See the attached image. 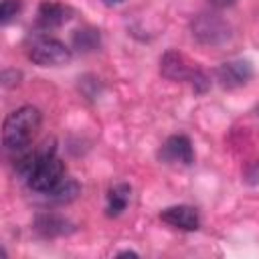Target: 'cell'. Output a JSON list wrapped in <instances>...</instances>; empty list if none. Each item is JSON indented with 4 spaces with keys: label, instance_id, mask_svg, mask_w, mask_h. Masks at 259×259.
Returning <instances> with one entry per match:
<instances>
[{
    "label": "cell",
    "instance_id": "6da1fadb",
    "mask_svg": "<svg viewBox=\"0 0 259 259\" xmlns=\"http://www.w3.org/2000/svg\"><path fill=\"white\" fill-rule=\"evenodd\" d=\"M42 115L34 105H22L6 115L2 123V144L10 152H22L34 140Z\"/></svg>",
    "mask_w": 259,
    "mask_h": 259
},
{
    "label": "cell",
    "instance_id": "7a4b0ae2",
    "mask_svg": "<svg viewBox=\"0 0 259 259\" xmlns=\"http://www.w3.org/2000/svg\"><path fill=\"white\" fill-rule=\"evenodd\" d=\"M160 73L168 81H188L196 93H204L210 87V79L206 77V73L198 67H192V63H188V59L174 49L162 55Z\"/></svg>",
    "mask_w": 259,
    "mask_h": 259
},
{
    "label": "cell",
    "instance_id": "3957f363",
    "mask_svg": "<svg viewBox=\"0 0 259 259\" xmlns=\"http://www.w3.org/2000/svg\"><path fill=\"white\" fill-rule=\"evenodd\" d=\"M26 57L38 67H61L71 61L73 53L63 40L47 34H36L26 47Z\"/></svg>",
    "mask_w": 259,
    "mask_h": 259
},
{
    "label": "cell",
    "instance_id": "277c9868",
    "mask_svg": "<svg viewBox=\"0 0 259 259\" xmlns=\"http://www.w3.org/2000/svg\"><path fill=\"white\" fill-rule=\"evenodd\" d=\"M63 180H65V164L57 156V150L49 152L47 156H42L38 160V164L32 168V172L28 174V178H26L30 190H34L38 194L51 192Z\"/></svg>",
    "mask_w": 259,
    "mask_h": 259
},
{
    "label": "cell",
    "instance_id": "5b68a950",
    "mask_svg": "<svg viewBox=\"0 0 259 259\" xmlns=\"http://www.w3.org/2000/svg\"><path fill=\"white\" fill-rule=\"evenodd\" d=\"M190 32L202 45H221L231 38V24L217 12H200L190 20Z\"/></svg>",
    "mask_w": 259,
    "mask_h": 259
},
{
    "label": "cell",
    "instance_id": "8992f818",
    "mask_svg": "<svg viewBox=\"0 0 259 259\" xmlns=\"http://www.w3.org/2000/svg\"><path fill=\"white\" fill-rule=\"evenodd\" d=\"M158 158L164 164H172V166H190L194 162V150H192V142L188 136L184 134H174L170 136L162 148L158 150Z\"/></svg>",
    "mask_w": 259,
    "mask_h": 259
},
{
    "label": "cell",
    "instance_id": "52a82bcc",
    "mask_svg": "<svg viewBox=\"0 0 259 259\" xmlns=\"http://www.w3.org/2000/svg\"><path fill=\"white\" fill-rule=\"evenodd\" d=\"M253 77V65L247 59H233L217 69V81L225 89H235L249 83Z\"/></svg>",
    "mask_w": 259,
    "mask_h": 259
},
{
    "label": "cell",
    "instance_id": "ba28073f",
    "mask_svg": "<svg viewBox=\"0 0 259 259\" xmlns=\"http://www.w3.org/2000/svg\"><path fill=\"white\" fill-rule=\"evenodd\" d=\"M160 219L174 227V229H180V231H196L200 227V217H198V210L194 206H188V204H174V206H168L160 212Z\"/></svg>",
    "mask_w": 259,
    "mask_h": 259
},
{
    "label": "cell",
    "instance_id": "9c48e42d",
    "mask_svg": "<svg viewBox=\"0 0 259 259\" xmlns=\"http://www.w3.org/2000/svg\"><path fill=\"white\" fill-rule=\"evenodd\" d=\"M69 18H71V8H67L59 2L45 0L38 6V18L36 20L42 28H59L65 22H69Z\"/></svg>",
    "mask_w": 259,
    "mask_h": 259
},
{
    "label": "cell",
    "instance_id": "30bf717a",
    "mask_svg": "<svg viewBox=\"0 0 259 259\" xmlns=\"http://www.w3.org/2000/svg\"><path fill=\"white\" fill-rule=\"evenodd\" d=\"M132 198V186L125 182H117L107 190V206H105V214L107 217H119Z\"/></svg>",
    "mask_w": 259,
    "mask_h": 259
},
{
    "label": "cell",
    "instance_id": "8fae6325",
    "mask_svg": "<svg viewBox=\"0 0 259 259\" xmlns=\"http://www.w3.org/2000/svg\"><path fill=\"white\" fill-rule=\"evenodd\" d=\"M79 194H81L79 182L67 178V180H63L59 186H55L51 192H47L45 198H47V202H51V204H69V202H73Z\"/></svg>",
    "mask_w": 259,
    "mask_h": 259
},
{
    "label": "cell",
    "instance_id": "7c38bea8",
    "mask_svg": "<svg viewBox=\"0 0 259 259\" xmlns=\"http://www.w3.org/2000/svg\"><path fill=\"white\" fill-rule=\"evenodd\" d=\"M67 227H69V221L63 219V217H57V214H40V217H36V221H34V229H36L40 235H45V237L65 235V233L71 231V229H67Z\"/></svg>",
    "mask_w": 259,
    "mask_h": 259
},
{
    "label": "cell",
    "instance_id": "4fadbf2b",
    "mask_svg": "<svg viewBox=\"0 0 259 259\" xmlns=\"http://www.w3.org/2000/svg\"><path fill=\"white\" fill-rule=\"evenodd\" d=\"M99 47V30L95 28H79L73 34V49L81 53H91Z\"/></svg>",
    "mask_w": 259,
    "mask_h": 259
},
{
    "label": "cell",
    "instance_id": "5bb4252c",
    "mask_svg": "<svg viewBox=\"0 0 259 259\" xmlns=\"http://www.w3.org/2000/svg\"><path fill=\"white\" fill-rule=\"evenodd\" d=\"M22 8V2L20 0H2V6H0V16H2V24H8Z\"/></svg>",
    "mask_w": 259,
    "mask_h": 259
},
{
    "label": "cell",
    "instance_id": "9a60e30c",
    "mask_svg": "<svg viewBox=\"0 0 259 259\" xmlns=\"http://www.w3.org/2000/svg\"><path fill=\"white\" fill-rule=\"evenodd\" d=\"M210 2V6H214V8H229V6H233L237 0H208Z\"/></svg>",
    "mask_w": 259,
    "mask_h": 259
},
{
    "label": "cell",
    "instance_id": "2e32d148",
    "mask_svg": "<svg viewBox=\"0 0 259 259\" xmlns=\"http://www.w3.org/2000/svg\"><path fill=\"white\" fill-rule=\"evenodd\" d=\"M105 6H117V4H121V2H125V0H101Z\"/></svg>",
    "mask_w": 259,
    "mask_h": 259
}]
</instances>
